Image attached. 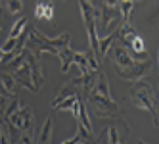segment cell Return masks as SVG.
Listing matches in <instances>:
<instances>
[{
	"label": "cell",
	"instance_id": "obj_1",
	"mask_svg": "<svg viewBox=\"0 0 159 144\" xmlns=\"http://www.w3.org/2000/svg\"><path fill=\"white\" fill-rule=\"evenodd\" d=\"M107 52H111V58H113V62H115V67H113V69H115V73L121 77V79H125V81H132V83L140 81L153 67V60L134 62L130 58L129 50L125 48V46H121V44L113 42L111 48Z\"/></svg>",
	"mask_w": 159,
	"mask_h": 144
},
{
	"label": "cell",
	"instance_id": "obj_2",
	"mask_svg": "<svg viewBox=\"0 0 159 144\" xmlns=\"http://www.w3.org/2000/svg\"><path fill=\"white\" fill-rule=\"evenodd\" d=\"M84 104H86V109H90L96 117H117L121 114L117 102L111 100L107 77L102 71L98 73V79L92 85V88L88 91V100Z\"/></svg>",
	"mask_w": 159,
	"mask_h": 144
},
{
	"label": "cell",
	"instance_id": "obj_3",
	"mask_svg": "<svg viewBox=\"0 0 159 144\" xmlns=\"http://www.w3.org/2000/svg\"><path fill=\"white\" fill-rule=\"evenodd\" d=\"M12 77L16 79V83L19 86L27 88V91H31V92H39L42 83H44L40 58L25 48V60L12 71Z\"/></svg>",
	"mask_w": 159,
	"mask_h": 144
},
{
	"label": "cell",
	"instance_id": "obj_4",
	"mask_svg": "<svg viewBox=\"0 0 159 144\" xmlns=\"http://www.w3.org/2000/svg\"><path fill=\"white\" fill-rule=\"evenodd\" d=\"M69 42H71L69 33H61V35H58V37H46V35H42L37 27H29V39H27L25 48L29 52H33L35 56H39V58L44 52L56 54V56H58L63 48L69 46Z\"/></svg>",
	"mask_w": 159,
	"mask_h": 144
},
{
	"label": "cell",
	"instance_id": "obj_5",
	"mask_svg": "<svg viewBox=\"0 0 159 144\" xmlns=\"http://www.w3.org/2000/svg\"><path fill=\"white\" fill-rule=\"evenodd\" d=\"M2 119L17 132H27L33 131V121H35V115H33V108L25 106L21 108L17 98H10L8 106L4 108Z\"/></svg>",
	"mask_w": 159,
	"mask_h": 144
},
{
	"label": "cell",
	"instance_id": "obj_6",
	"mask_svg": "<svg viewBox=\"0 0 159 144\" xmlns=\"http://www.w3.org/2000/svg\"><path fill=\"white\" fill-rule=\"evenodd\" d=\"M130 100L136 108H140V109H146V112H150L152 114V119H153V125L159 127V119H157V98H155V92H153V88L152 85L140 79V81H136L132 86H130Z\"/></svg>",
	"mask_w": 159,
	"mask_h": 144
},
{
	"label": "cell",
	"instance_id": "obj_7",
	"mask_svg": "<svg viewBox=\"0 0 159 144\" xmlns=\"http://www.w3.org/2000/svg\"><path fill=\"white\" fill-rule=\"evenodd\" d=\"M81 6V14L84 19V27H86V35H88V50L94 52V56L98 58V33H96V16H94V8L86 0L79 2Z\"/></svg>",
	"mask_w": 159,
	"mask_h": 144
},
{
	"label": "cell",
	"instance_id": "obj_8",
	"mask_svg": "<svg viewBox=\"0 0 159 144\" xmlns=\"http://www.w3.org/2000/svg\"><path fill=\"white\" fill-rule=\"evenodd\" d=\"M90 4L94 8L96 21L102 23V29H109L111 23H119L121 21V14L115 2H90Z\"/></svg>",
	"mask_w": 159,
	"mask_h": 144
},
{
	"label": "cell",
	"instance_id": "obj_9",
	"mask_svg": "<svg viewBox=\"0 0 159 144\" xmlns=\"http://www.w3.org/2000/svg\"><path fill=\"white\" fill-rule=\"evenodd\" d=\"M19 85L12 77V73H0V96H8V98H16Z\"/></svg>",
	"mask_w": 159,
	"mask_h": 144
},
{
	"label": "cell",
	"instance_id": "obj_10",
	"mask_svg": "<svg viewBox=\"0 0 159 144\" xmlns=\"http://www.w3.org/2000/svg\"><path fill=\"white\" fill-rule=\"evenodd\" d=\"M73 96H79V88L69 81V83H63L58 91H56V96H54V102H52V108L58 106L60 102L67 100V98H73Z\"/></svg>",
	"mask_w": 159,
	"mask_h": 144
},
{
	"label": "cell",
	"instance_id": "obj_11",
	"mask_svg": "<svg viewBox=\"0 0 159 144\" xmlns=\"http://www.w3.org/2000/svg\"><path fill=\"white\" fill-rule=\"evenodd\" d=\"M52 129H54V117L48 115L44 119V125L39 132V137L35 138V144H50L52 142Z\"/></svg>",
	"mask_w": 159,
	"mask_h": 144
},
{
	"label": "cell",
	"instance_id": "obj_12",
	"mask_svg": "<svg viewBox=\"0 0 159 144\" xmlns=\"http://www.w3.org/2000/svg\"><path fill=\"white\" fill-rule=\"evenodd\" d=\"M35 17H37V19L54 21V2H37Z\"/></svg>",
	"mask_w": 159,
	"mask_h": 144
},
{
	"label": "cell",
	"instance_id": "obj_13",
	"mask_svg": "<svg viewBox=\"0 0 159 144\" xmlns=\"http://www.w3.org/2000/svg\"><path fill=\"white\" fill-rule=\"evenodd\" d=\"M115 4L121 14V25H130V12L134 8V2L132 0H121V2H115Z\"/></svg>",
	"mask_w": 159,
	"mask_h": 144
},
{
	"label": "cell",
	"instance_id": "obj_14",
	"mask_svg": "<svg viewBox=\"0 0 159 144\" xmlns=\"http://www.w3.org/2000/svg\"><path fill=\"white\" fill-rule=\"evenodd\" d=\"M75 50L71 48V46H67V48H63L58 56H60V60H61V71L63 73H67L71 69V63H73V60H75Z\"/></svg>",
	"mask_w": 159,
	"mask_h": 144
},
{
	"label": "cell",
	"instance_id": "obj_15",
	"mask_svg": "<svg viewBox=\"0 0 159 144\" xmlns=\"http://www.w3.org/2000/svg\"><path fill=\"white\" fill-rule=\"evenodd\" d=\"M27 25H29V21H27V17H19L17 21H14V27L10 29V37L8 39H17L21 33H23L25 29H27Z\"/></svg>",
	"mask_w": 159,
	"mask_h": 144
},
{
	"label": "cell",
	"instance_id": "obj_16",
	"mask_svg": "<svg viewBox=\"0 0 159 144\" xmlns=\"http://www.w3.org/2000/svg\"><path fill=\"white\" fill-rule=\"evenodd\" d=\"M4 8L8 10L10 14H19L21 10H23V2H21V0H10V2H4Z\"/></svg>",
	"mask_w": 159,
	"mask_h": 144
},
{
	"label": "cell",
	"instance_id": "obj_17",
	"mask_svg": "<svg viewBox=\"0 0 159 144\" xmlns=\"http://www.w3.org/2000/svg\"><path fill=\"white\" fill-rule=\"evenodd\" d=\"M79 142H81V138H79V135L75 132V137H71L69 140H65V142H61V144H79Z\"/></svg>",
	"mask_w": 159,
	"mask_h": 144
},
{
	"label": "cell",
	"instance_id": "obj_18",
	"mask_svg": "<svg viewBox=\"0 0 159 144\" xmlns=\"http://www.w3.org/2000/svg\"><path fill=\"white\" fill-rule=\"evenodd\" d=\"M4 12V2H0V14Z\"/></svg>",
	"mask_w": 159,
	"mask_h": 144
},
{
	"label": "cell",
	"instance_id": "obj_19",
	"mask_svg": "<svg viewBox=\"0 0 159 144\" xmlns=\"http://www.w3.org/2000/svg\"><path fill=\"white\" fill-rule=\"evenodd\" d=\"M2 58H4V52H2V48H0V62H2Z\"/></svg>",
	"mask_w": 159,
	"mask_h": 144
},
{
	"label": "cell",
	"instance_id": "obj_20",
	"mask_svg": "<svg viewBox=\"0 0 159 144\" xmlns=\"http://www.w3.org/2000/svg\"><path fill=\"white\" fill-rule=\"evenodd\" d=\"M0 29H2V23H0Z\"/></svg>",
	"mask_w": 159,
	"mask_h": 144
},
{
	"label": "cell",
	"instance_id": "obj_21",
	"mask_svg": "<svg viewBox=\"0 0 159 144\" xmlns=\"http://www.w3.org/2000/svg\"><path fill=\"white\" fill-rule=\"evenodd\" d=\"M140 144H146V142H140Z\"/></svg>",
	"mask_w": 159,
	"mask_h": 144
}]
</instances>
